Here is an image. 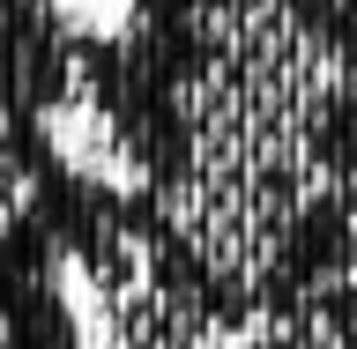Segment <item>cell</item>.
<instances>
[{
	"label": "cell",
	"mask_w": 357,
	"mask_h": 349,
	"mask_svg": "<svg viewBox=\"0 0 357 349\" xmlns=\"http://www.w3.org/2000/svg\"><path fill=\"white\" fill-rule=\"evenodd\" d=\"M0 349H82L67 253L38 208H0Z\"/></svg>",
	"instance_id": "3957f363"
},
{
	"label": "cell",
	"mask_w": 357,
	"mask_h": 349,
	"mask_svg": "<svg viewBox=\"0 0 357 349\" xmlns=\"http://www.w3.org/2000/svg\"><path fill=\"white\" fill-rule=\"evenodd\" d=\"M67 67V0H0V208H38L45 223L75 186V156L60 149Z\"/></svg>",
	"instance_id": "7a4b0ae2"
},
{
	"label": "cell",
	"mask_w": 357,
	"mask_h": 349,
	"mask_svg": "<svg viewBox=\"0 0 357 349\" xmlns=\"http://www.w3.org/2000/svg\"><path fill=\"white\" fill-rule=\"evenodd\" d=\"M60 149L238 327L357 275V45L335 0H134L119 30H75Z\"/></svg>",
	"instance_id": "6da1fadb"
},
{
	"label": "cell",
	"mask_w": 357,
	"mask_h": 349,
	"mask_svg": "<svg viewBox=\"0 0 357 349\" xmlns=\"http://www.w3.org/2000/svg\"><path fill=\"white\" fill-rule=\"evenodd\" d=\"M335 15H342V30H350V45H357V0H335Z\"/></svg>",
	"instance_id": "5b68a950"
},
{
	"label": "cell",
	"mask_w": 357,
	"mask_h": 349,
	"mask_svg": "<svg viewBox=\"0 0 357 349\" xmlns=\"http://www.w3.org/2000/svg\"><path fill=\"white\" fill-rule=\"evenodd\" d=\"M231 349H357V275L261 320V327H245Z\"/></svg>",
	"instance_id": "277c9868"
}]
</instances>
